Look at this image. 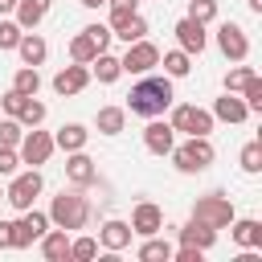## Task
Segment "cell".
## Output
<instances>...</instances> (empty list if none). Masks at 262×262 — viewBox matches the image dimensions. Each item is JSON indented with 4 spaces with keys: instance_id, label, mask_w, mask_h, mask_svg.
Listing matches in <instances>:
<instances>
[{
    "instance_id": "cell-1",
    "label": "cell",
    "mask_w": 262,
    "mask_h": 262,
    "mask_svg": "<svg viewBox=\"0 0 262 262\" xmlns=\"http://www.w3.org/2000/svg\"><path fill=\"white\" fill-rule=\"evenodd\" d=\"M172 98H176V90H172V78H168V74H164V78L139 74V82H135L131 94H127V111L139 115V119H156V115H164V111L172 106Z\"/></svg>"
},
{
    "instance_id": "cell-2",
    "label": "cell",
    "mask_w": 262,
    "mask_h": 262,
    "mask_svg": "<svg viewBox=\"0 0 262 262\" xmlns=\"http://www.w3.org/2000/svg\"><path fill=\"white\" fill-rule=\"evenodd\" d=\"M90 221V201L82 196V188H61L53 201H49V225L74 233Z\"/></svg>"
},
{
    "instance_id": "cell-3",
    "label": "cell",
    "mask_w": 262,
    "mask_h": 262,
    "mask_svg": "<svg viewBox=\"0 0 262 262\" xmlns=\"http://www.w3.org/2000/svg\"><path fill=\"white\" fill-rule=\"evenodd\" d=\"M168 156H172L176 172H184V176H196V172H205V168L217 160V147L209 143V135H188V143L172 147Z\"/></svg>"
},
{
    "instance_id": "cell-4",
    "label": "cell",
    "mask_w": 262,
    "mask_h": 262,
    "mask_svg": "<svg viewBox=\"0 0 262 262\" xmlns=\"http://www.w3.org/2000/svg\"><path fill=\"white\" fill-rule=\"evenodd\" d=\"M41 188H45V176H41V168H25V172H12L8 176V188H4V201L12 205V209H33V201L41 196Z\"/></svg>"
},
{
    "instance_id": "cell-5",
    "label": "cell",
    "mask_w": 262,
    "mask_h": 262,
    "mask_svg": "<svg viewBox=\"0 0 262 262\" xmlns=\"http://www.w3.org/2000/svg\"><path fill=\"white\" fill-rule=\"evenodd\" d=\"M53 151H57V143H53V135L41 131V127H29V131L20 135V143H16V156H20V164H29V168L49 164Z\"/></svg>"
},
{
    "instance_id": "cell-6",
    "label": "cell",
    "mask_w": 262,
    "mask_h": 262,
    "mask_svg": "<svg viewBox=\"0 0 262 262\" xmlns=\"http://www.w3.org/2000/svg\"><path fill=\"white\" fill-rule=\"evenodd\" d=\"M172 131H184V135H209L213 131V111H205V106H192V102H176L172 106Z\"/></svg>"
},
{
    "instance_id": "cell-7",
    "label": "cell",
    "mask_w": 262,
    "mask_h": 262,
    "mask_svg": "<svg viewBox=\"0 0 262 262\" xmlns=\"http://www.w3.org/2000/svg\"><path fill=\"white\" fill-rule=\"evenodd\" d=\"M119 66H123V74H151L160 66V45L147 41V37H139V41L127 45V53L119 57Z\"/></svg>"
},
{
    "instance_id": "cell-8",
    "label": "cell",
    "mask_w": 262,
    "mask_h": 262,
    "mask_svg": "<svg viewBox=\"0 0 262 262\" xmlns=\"http://www.w3.org/2000/svg\"><path fill=\"white\" fill-rule=\"evenodd\" d=\"M192 217L196 221H205V225H213V229H225L237 213H233V205H229V196H221V192H209V196H196V205H192Z\"/></svg>"
},
{
    "instance_id": "cell-9",
    "label": "cell",
    "mask_w": 262,
    "mask_h": 262,
    "mask_svg": "<svg viewBox=\"0 0 262 262\" xmlns=\"http://www.w3.org/2000/svg\"><path fill=\"white\" fill-rule=\"evenodd\" d=\"M217 49H221L229 61H246V57H250V37H246V29L233 25V20H225V25L217 29Z\"/></svg>"
},
{
    "instance_id": "cell-10",
    "label": "cell",
    "mask_w": 262,
    "mask_h": 262,
    "mask_svg": "<svg viewBox=\"0 0 262 262\" xmlns=\"http://www.w3.org/2000/svg\"><path fill=\"white\" fill-rule=\"evenodd\" d=\"M143 147L151 151V156H168L172 147H176V131H172V123L168 119H147V127H143Z\"/></svg>"
},
{
    "instance_id": "cell-11",
    "label": "cell",
    "mask_w": 262,
    "mask_h": 262,
    "mask_svg": "<svg viewBox=\"0 0 262 262\" xmlns=\"http://www.w3.org/2000/svg\"><path fill=\"white\" fill-rule=\"evenodd\" d=\"M66 180H70L74 188H90V184L98 180V164L86 156V147H82V151H66Z\"/></svg>"
},
{
    "instance_id": "cell-12",
    "label": "cell",
    "mask_w": 262,
    "mask_h": 262,
    "mask_svg": "<svg viewBox=\"0 0 262 262\" xmlns=\"http://www.w3.org/2000/svg\"><path fill=\"white\" fill-rule=\"evenodd\" d=\"M131 233L135 237H151V233H160L164 229V209L160 205H151V201H139L135 209H131Z\"/></svg>"
},
{
    "instance_id": "cell-13",
    "label": "cell",
    "mask_w": 262,
    "mask_h": 262,
    "mask_svg": "<svg viewBox=\"0 0 262 262\" xmlns=\"http://www.w3.org/2000/svg\"><path fill=\"white\" fill-rule=\"evenodd\" d=\"M176 41H180V49L192 57V53H205V45H209V37H205V25L201 20H192V16H180L176 20Z\"/></svg>"
},
{
    "instance_id": "cell-14",
    "label": "cell",
    "mask_w": 262,
    "mask_h": 262,
    "mask_svg": "<svg viewBox=\"0 0 262 262\" xmlns=\"http://www.w3.org/2000/svg\"><path fill=\"white\" fill-rule=\"evenodd\" d=\"M45 229H49V213H41V209H25V217L16 221V250L41 242Z\"/></svg>"
},
{
    "instance_id": "cell-15",
    "label": "cell",
    "mask_w": 262,
    "mask_h": 262,
    "mask_svg": "<svg viewBox=\"0 0 262 262\" xmlns=\"http://www.w3.org/2000/svg\"><path fill=\"white\" fill-rule=\"evenodd\" d=\"M86 86H90V70H86V66H78V61L53 74V90H57L61 98H70V94H82Z\"/></svg>"
},
{
    "instance_id": "cell-16",
    "label": "cell",
    "mask_w": 262,
    "mask_h": 262,
    "mask_svg": "<svg viewBox=\"0 0 262 262\" xmlns=\"http://www.w3.org/2000/svg\"><path fill=\"white\" fill-rule=\"evenodd\" d=\"M229 237H233L242 250H262V221H254V217H233V221H229Z\"/></svg>"
},
{
    "instance_id": "cell-17",
    "label": "cell",
    "mask_w": 262,
    "mask_h": 262,
    "mask_svg": "<svg viewBox=\"0 0 262 262\" xmlns=\"http://www.w3.org/2000/svg\"><path fill=\"white\" fill-rule=\"evenodd\" d=\"M131 225L127 221H102V229H98V246L106 250V254H119V250H127L131 246Z\"/></svg>"
},
{
    "instance_id": "cell-18",
    "label": "cell",
    "mask_w": 262,
    "mask_h": 262,
    "mask_svg": "<svg viewBox=\"0 0 262 262\" xmlns=\"http://www.w3.org/2000/svg\"><path fill=\"white\" fill-rule=\"evenodd\" d=\"M176 237H180V246L213 250V242H217V229H213V225H205V221H196V217H188V225H184V229H176Z\"/></svg>"
},
{
    "instance_id": "cell-19",
    "label": "cell",
    "mask_w": 262,
    "mask_h": 262,
    "mask_svg": "<svg viewBox=\"0 0 262 262\" xmlns=\"http://www.w3.org/2000/svg\"><path fill=\"white\" fill-rule=\"evenodd\" d=\"M41 258H45V262H66V258H70V233L57 229V225L45 229V233H41Z\"/></svg>"
},
{
    "instance_id": "cell-20",
    "label": "cell",
    "mask_w": 262,
    "mask_h": 262,
    "mask_svg": "<svg viewBox=\"0 0 262 262\" xmlns=\"http://www.w3.org/2000/svg\"><path fill=\"white\" fill-rule=\"evenodd\" d=\"M213 119H221V123H246L250 119V111H246V102L237 98V94H221L217 102H213Z\"/></svg>"
},
{
    "instance_id": "cell-21",
    "label": "cell",
    "mask_w": 262,
    "mask_h": 262,
    "mask_svg": "<svg viewBox=\"0 0 262 262\" xmlns=\"http://www.w3.org/2000/svg\"><path fill=\"white\" fill-rule=\"evenodd\" d=\"M49 4H53V0H16V8H12V12H16V25H20V29H37V25L49 16Z\"/></svg>"
},
{
    "instance_id": "cell-22",
    "label": "cell",
    "mask_w": 262,
    "mask_h": 262,
    "mask_svg": "<svg viewBox=\"0 0 262 262\" xmlns=\"http://www.w3.org/2000/svg\"><path fill=\"white\" fill-rule=\"evenodd\" d=\"M16 53H20V61H25V66H41V61L49 57V45H45V37H37V33H20Z\"/></svg>"
},
{
    "instance_id": "cell-23",
    "label": "cell",
    "mask_w": 262,
    "mask_h": 262,
    "mask_svg": "<svg viewBox=\"0 0 262 262\" xmlns=\"http://www.w3.org/2000/svg\"><path fill=\"white\" fill-rule=\"evenodd\" d=\"M94 127H98L102 135H123V127H127V106H98Z\"/></svg>"
},
{
    "instance_id": "cell-24",
    "label": "cell",
    "mask_w": 262,
    "mask_h": 262,
    "mask_svg": "<svg viewBox=\"0 0 262 262\" xmlns=\"http://www.w3.org/2000/svg\"><path fill=\"white\" fill-rule=\"evenodd\" d=\"M86 139H90V131H86L82 123H66V127H57V135H53V143H57L61 151H82Z\"/></svg>"
},
{
    "instance_id": "cell-25",
    "label": "cell",
    "mask_w": 262,
    "mask_h": 262,
    "mask_svg": "<svg viewBox=\"0 0 262 262\" xmlns=\"http://www.w3.org/2000/svg\"><path fill=\"white\" fill-rule=\"evenodd\" d=\"M98 53H102V49L94 45V37H90L86 29H82L78 37H70V61H78V66H90Z\"/></svg>"
},
{
    "instance_id": "cell-26",
    "label": "cell",
    "mask_w": 262,
    "mask_h": 262,
    "mask_svg": "<svg viewBox=\"0 0 262 262\" xmlns=\"http://www.w3.org/2000/svg\"><path fill=\"white\" fill-rule=\"evenodd\" d=\"M90 66H94L90 74H94L102 86H111V82H119V78H123V66H119V57H115V53H106V49H102V53H98Z\"/></svg>"
},
{
    "instance_id": "cell-27",
    "label": "cell",
    "mask_w": 262,
    "mask_h": 262,
    "mask_svg": "<svg viewBox=\"0 0 262 262\" xmlns=\"http://www.w3.org/2000/svg\"><path fill=\"white\" fill-rule=\"evenodd\" d=\"M172 242H164L160 233H151V237H143V246H139V262H172Z\"/></svg>"
},
{
    "instance_id": "cell-28",
    "label": "cell",
    "mask_w": 262,
    "mask_h": 262,
    "mask_svg": "<svg viewBox=\"0 0 262 262\" xmlns=\"http://www.w3.org/2000/svg\"><path fill=\"white\" fill-rule=\"evenodd\" d=\"M160 66H164L168 78H184V74L192 70V57H188L184 49H168V53H160Z\"/></svg>"
},
{
    "instance_id": "cell-29",
    "label": "cell",
    "mask_w": 262,
    "mask_h": 262,
    "mask_svg": "<svg viewBox=\"0 0 262 262\" xmlns=\"http://www.w3.org/2000/svg\"><path fill=\"white\" fill-rule=\"evenodd\" d=\"M45 115H49V111H45V102H37V94H33V98H25V102H20L16 123L29 131V127H41V123H45Z\"/></svg>"
},
{
    "instance_id": "cell-30",
    "label": "cell",
    "mask_w": 262,
    "mask_h": 262,
    "mask_svg": "<svg viewBox=\"0 0 262 262\" xmlns=\"http://www.w3.org/2000/svg\"><path fill=\"white\" fill-rule=\"evenodd\" d=\"M12 90L25 94V98H33V94L41 90V74H37V66H20L16 78H12Z\"/></svg>"
},
{
    "instance_id": "cell-31",
    "label": "cell",
    "mask_w": 262,
    "mask_h": 262,
    "mask_svg": "<svg viewBox=\"0 0 262 262\" xmlns=\"http://www.w3.org/2000/svg\"><path fill=\"white\" fill-rule=\"evenodd\" d=\"M237 94H242V102H246V111H250V115H262V78H258V74H254Z\"/></svg>"
},
{
    "instance_id": "cell-32",
    "label": "cell",
    "mask_w": 262,
    "mask_h": 262,
    "mask_svg": "<svg viewBox=\"0 0 262 262\" xmlns=\"http://www.w3.org/2000/svg\"><path fill=\"white\" fill-rule=\"evenodd\" d=\"M237 164H242V172H250V176H254V172H262V143H258V139H254V143H246V147H242V156H237Z\"/></svg>"
},
{
    "instance_id": "cell-33",
    "label": "cell",
    "mask_w": 262,
    "mask_h": 262,
    "mask_svg": "<svg viewBox=\"0 0 262 262\" xmlns=\"http://www.w3.org/2000/svg\"><path fill=\"white\" fill-rule=\"evenodd\" d=\"M70 258H74V262L98 258V242H94V237H70Z\"/></svg>"
},
{
    "instance_id": "cell-34",
    "label": "cell",
    "mask_w": 262,
    "mask_h": 262,
    "mask_svg": "<svg viewBox=\"0 0 262 262\" xmlns=\"http://www.w3.org/2000/svg\"><path fill=\"white\" fill-rule=\"evenodd\" d=\"M115 37H119V41H127V45H131V41H139V37H147V20H143V16H139V12H135V16H131V20H127V25H123V29H115Z\"/></svg>"
},
{
    "instance_id": "cell-35",
    "label": "cell",
    "mask_w": 262,
    "mask_h": 262,
    "mask_svg": "<svg viewBox=\"0 0 262 262\" xmlns=\"http://www.w3.org/2000/svg\"><path fill=\"white\" fill-rule=\"evenodd\" d=\"M188 16L201 20V25L217 20V0H188Z\"/></svg>"
},
{
    "instance_id": "cell-36",
    "label": "cell",
    "mask_w": 262,
    "mask_h": 262,
    "mask_svg": "<svg viewBox=\"0 0 262 262\" xmlns=\"http://www.w3.org/2000/svg\"><path fill=\"white\" fill-rule=\"evenodd\" d=\"M20 135H25V127L8 115V119H0V147H16L20 143Z\"/></svg>"
},
{
    "instance_id": "cell-37",
    "label": "cell",
    "mask_w": 262,
    "mask_h": 262,
    "mask_svg": "<svg viewBox=\"0 0 262 262\" xmlns=\"http://www.w3.org/2000/svg\"><path fill=\"white\" fill-rule=\"evenodd\" d=\"M20 25L16 20H8V16H0V49H16V41H20Z\"/></svg>"
},
{
    "instance_id": "cell-38",
    "label": "cell",
    "mask_w": 262,
    "mask_h": 262,
    "mask_svg": "<svg viewBox=\"0 0 262 262\" xmlns=\"http://www.w3.org/2000/svg\"><path fill=\"white\" fill-rule=\"evenodd\" d=\"M250 78H254V70H250V66H233V70L225 74V90H229V94H237Z\"/></svg>"
},
{
    "instance_id": "cell-39",
    "label": "cell",
    "mask_w": 262,
    "mask_h": 262,
    "mask_svg": "<svg viewBox=\"0 0 262 262\" xmlns=\"http://www.w3.org/2000/svg\"><path fill=\"white\" fill-rule=\"evenodd\" d=\"M12 172H20V156L16 147H0V176H12Z\"/></svg>"
},
{
    "instance_id": "cell-40",
    "label": "cell",
    "mask_w": 262,
    "mask_h": 262,
    "mask_svg": "<svg viewBox=\"0 0 262 262\" xmlns=\"http://www.w3.org/2000/svg\"><path fill=\"white\" fill-rule=\"evenodd\" d=\"M86 33L94 37V45H98V49H106V45H111V37H115V33H111V25H86Z\"/></svg>"
},
{
    "instance_id": "cell-41",
    "label": "cell",
    "mask_w": 262,
    "mask_h": 262,
    "mask_svg": "<svg viewBox=\"0 0 262 262\" xmlns=\"http://www.w3.org/2000/svg\"><path fill=\"white\" fill-rule=\"evenodd\" d=\"M0 250H16V221H0Z\"/></svg>"
},
{
    "instance_id": "cell-42",
    "label": "cell",
    "mask_w": 262,
    "mask_h": 262,
    "mask_svg": "<svg viewBox=\"0 0 262 262\" xmlns=\"http://www.w3.org/2000/svg\"><path fill=\"white\" fill-rule=\"evenodd\" d=\"M20 102H25V94H16V90H8V94H0V106L16 119V111H20Z\"/></svg>"
},
{
    "instance_id": "cell-43",
    "label": "cell",
    "mask_w": 262,
    "mask_h": 262,
    "mask_svg": "<svg viewBox=\"0 0 262 262\" xmlns=\"http://www.w3.org/2000/svg\"><path fill=\"white\" fill-rule=\"evenodd\" d=\"M131 16H135V8H111V33H115V29H123Z\"/></svg>"
},
{
    "instance_id": "cell-44",
    "label": "cell",
    "mask_w": 262,
    "mask_h": 262,
    "mask_svg": "<svg viewBox=\"0 0 262 262\" xmlns=\"http://www.w3.org/2000/svg\"><path fill=\"white\" fill-rule=\"evenodd\" d=\"M111 8H139V0H106Z\"/></svg>"
},
{
    "instance_id": "cell-45",
    "label": "cell",
    "mask_w": 262,
    "mask_h": 262,
    "mask_svg": "<svg viewBox=\"0 0 262 262\" xmlns=\"http://www.w3.org/2000/svg\"><path fill=\"white\" fill-rule=\"evenodd\" d=\"M12 8H16V0H0V16H8Z\"/></svg>"
},
{
    "instance_id": "cell-46",
    "label": "cell",
    "mask_w": 262,
    "mask_h": 262,
    "mask_svg": "<svg viewBox=\"0 0 262 262\" xmlns=\"http://www.w3.org/2000/svg\"><path fill=\"white\" fill-rule=\"evenodd\" d=\"M250 12H258V16H262V0H250Z\"/></svg>"
},
{
    "instance_id": "cell-47",
    "label": "cell",
    "mask_w": 262,
    "mask_h": 262,
    "mask_svg": "<svg viewBox=\"0 0 262 262\" xmlns=\"http://www.w3.org/2000/svg\"><path fill=\"white\" fill-rule=\"evenodd\" d=\"M82 4H86V8H98V4H106V0H82Z\"/></svg>"
},
{
    "instance_id": "cell-48",
    "label": "cell",
    "mask_w": 262,
    "mask_h": 262,
    "mask_svg": "<svg viewBox=\"0 0 262 262\" xmlns=\"http://www.w3.org/2000/svg\"><path fill=\"white\" fill-rule=\"evenodd\" d=\"M0 201H4V188H0Z\"/></svg>"
}]
</instances>
